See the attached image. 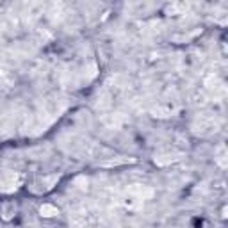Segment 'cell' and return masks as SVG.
<instances>
[{"label": "cell", "instance_id": "obj_1", "mask_svg": "<svg viewBox=\"0 0 228 228\" xmlns=\"http://www.w3.org/2000/svg\"><path fill=\"white\" fill-rule=\"evenodd\" d=\"M39 210H41V214H43V216H46V217H50V216H54V214H57L56 207H52V205H43Z\"/></svg>", "mask_w": 228, "mask_h": 228}, {"label": "cell", "instance_id": "obj_2", "mask_svg": "<svg viewBox=\"0 0 228 228\" xmlns=\"http://www.w3.org/2000/svg\"><path fill=\"white\" fill-rule=\"evenodd\" d=\"M11 210H14V205H6V207H4V212H6V214H4V217H6V219H9V217H11V214H9Z\"/></svg>", "mask_w": 228, "mask_h": 228}]
</instances>
